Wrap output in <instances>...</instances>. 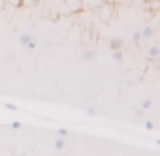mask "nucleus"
Returning a JSON list of instances; mask_svg holds the SVG:
<instances>
[{"instance_id": "nucleus-1", "label": "nucleus", "mask_w": 160, "mask_h": 156, "mask_svg": "<svg viewBox=\"0 0 160 156\" xmlns=\"http://www.w3.org/2000/svg\"><path fill=\"white\" fill-rule=\"evenodd\" d=\"M119 47H121V40H113V41H111V49L115 51V49H119Z\"/></svg>"}]
</instances>
